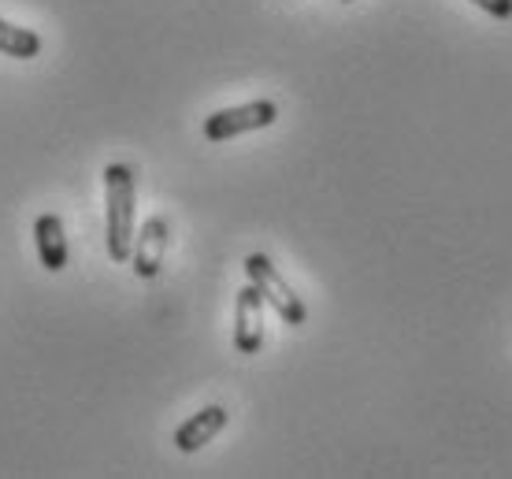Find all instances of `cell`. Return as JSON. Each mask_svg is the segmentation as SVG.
Returning <instances> with one entry per match:
<instances>
[{
	"label": "cell",
	"mask_w": 512,
	"mask_h": 479,
	"mask_svg": "<svg viewBox=\"0 0 512 479\" xmlns=\"http://www.w3.org/2000/svg\"><path fill=\"white\" fill-rule=\"evenodd\" d=\"M234 346L238 353H256L264 346V294L253 283L242 286L234 301Z\"/></svg>",
	"instance_id": "277c9868"
},
{
	"label": "cell",
	"mask_w": 512,
	"mask_h": 479,
	"mask_svg": "<svg viewBox=\"0 0 512 479\" xmlns=\"http://www.w3.org/2000/svg\"><path fill=\"white\" fill-rule=\"evenodd\" d=\"M0 52L12 60H34L41 52V38L26 26H15L8 19H0Z\"/></svg>",
	"instance_id": "ba28073f"
},
{
	"label": "cell",
	"mask_w": 512,
	"mask_h": 479,
	"mask_svg": "<svg viewBox=\"0 0 512 479\" xmlns=\"http://www.w3.org/2000/svg\"><path fill=\"white\" fill-rule=\"evenodd\" d=\"M472 4L494 15V19H512V0H472Z\"/></svg>",
	"instance_id": "9c48e42d"
},
{
	"label": "cell",
	"mask_w": 512,
	"mask_h": 479,
	"mask_svg": "<svg viewBox=\"0 0 512 479\" xmlns=\"http://www.w3.org/2000/svg\"><path fill=\"white\" fill-rule=\"evenodd\" d=\"M342 4H353V0H342Z\"/></svg>",
	"instance_id": "30bf717a"
},
{
	"label": "cell",
	"mask_w": 512,
	"mask_h": 479,
	"mask_svg": "<svg viewBox=\"0 0 512 479\" xmlns=\"http://www.w3.org/2000/svg\"><path fill=\"white\" fill-rule=\"evenodd\" d=\"M104 234H108V257L116 264H127L130 249H134V234H138V223H134V201H138V190H134V171L127 164H108L104 168Z\"/></svg>",
	"instance_id": "6da1fadb"
},
{
	"label": "cell",
	"mask_w": 512,
	"mask_h": 479,
	"mask_svg": "<svg viewBox=\"0 0 512 479\" xmlns=\"http://www.w3.org/2000/svg\"><path fill=\"white\" fill-rule=\"evenodd\" d=\"M227 409L223 405H205L201 413H193L179 431H175V446H179L182 454H197L205 442H212L219 431L227 428Z\"/></svg>",
	"instance_id": "8992f818"
},
{
	"label": "cell",
	"mask_w": 512,
	"mask_h": 479,
	"mask_svg": "<svg viewBox=\"0 0 512 479\" xmlns=\"http://www.w3.org/2000/svg\"><path fill=\"white\" fill-rule=\"evenodd\" d=\"M167 220L164 216H153V220H145L138 234H134V249H130V260H134V272L141 279H153L160 275L164 268V253H167Z\"/></svg>",
	"instance_id": "5b68a950"
},
{
	"label": "cell",
	"mask_w": 512,
	"mask_h": 479,
	"mask_svg": "<svg viewBox=\"0 0 512 479\" xmlns=\"http://www.w3.org/2000/svg\"><path fill=\"white\" fill-rule=\"evenodd\" d=\"M275 119H279V108L271 101H249L238 104V108H223V112L205 119V138L208 142H231L238 134L271 127Z\"/></svg>",
	"instance_id": "3957f363"
},
{
	"label": "cell",
	"mask_w": 512,
	"mask_h": 479,
	"mask_svg": "<svg viewBox=\"0 0 512 479\" xmlns=\"http://www.w3.org/2000/svg\"><path fill=\"white\" fill-rule=\"evenodd\" d=\"M245 275H249V283L264 294V301H268L271 309L282 316V324L290 327H301L308 320V309L305 301L294 294V286L286 283L279 275V268L271 264V257H264V253H253V257H245Z\"/></svg>",
	"instance_id": "7a4b0ae2"
},
{
	"label": "cell",
	"mask_w": 512,
	"mask_h": 479,
	"mask_svg": "<svg viewBox=\"0 0 512 479\" xmlns=\"http://www.w3.org/2000/svg\"><path fill=\"white\" fill-rule=\"evenodd\" d=\"M34 242H38V257L45 272H64L67 268V234L56 212H45L34 223Z\"/></svg>",
	"instance_id": "52a82bcc"
}]
</instances>
